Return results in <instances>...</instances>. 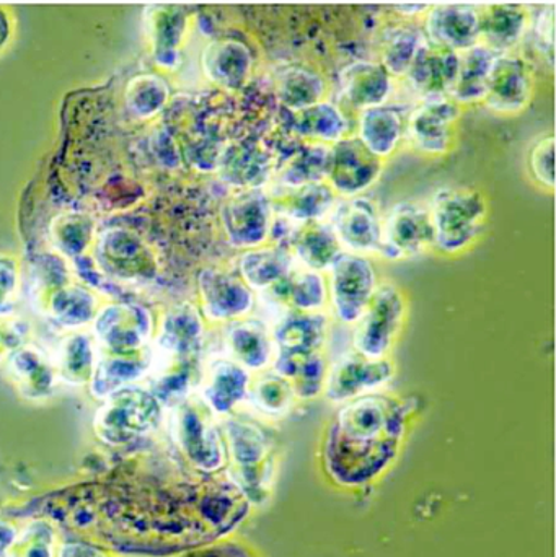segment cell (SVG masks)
Instances as JSON below:
<instances>
[{
    "label": "cell",
    "mask_w": 556,
    "mask_h": 557,
    "mask_svg": "<svg viewBox=\"0 0 556 557\" xmlns=\"http://www.w3.org/2000/svg\"><path fill=\"white\" fill-rule=\"evenodd\" d=\"M408 403L385 393H366L343 403L323 444L326 474L339 486L359 487L381 476L400 451Z\"/></svg>",
    "instance_id": "cell-1"
},
{
    "label": "cell",
    "mask_w": 556,
    "mask_h": 557,
    "mask_svg": "<svg viewBox=\"0 0 556 557\" xmlns=\"http://www.w3.org/2000/svg\"><path fill=\"white\" fill-rule=\"evenodd\" d=\"M205 323L198 308L182 304L166 311L159 334L150 346L147 388L170 409L199 388L202 379Z\"/></svg>",
    "instance_id": "cell-2"
},
{
    "label": "cell",
    "mask_w": 556,
    "mask_h": 557,
    "mask_svg": "<svg viewBox=\"0 0 556 557\" xmlns=\"http://www.w3.org/2000/svg\"><path fill=\"white\" fill-rule=\"evenodd\" d=\"M222 434L228 480L244 493L250 506H263L276 478V438L261 422L235 414L225 419Z\"/></svg>",
    "instance_id": "cell-3"
},
{
    "label": "cell",
    "mask_w": 556,
    "mask_h": 557,
    "mask_svg": "<svg viewBox=\"0 0 556 557\" xmlns=\"http://www.w3.org/2000/svg\"><path fill=\"white\" fill-rule=\"evenodd\" d=\"M173 447L186 467L199 474H219L227 467L224 434L201 398L189 396L165 411Z\"/></svg>",
    "instance_id": "cell-4"
},
{
    "label": "cell",
    "mask_w": 556,
    "mask_h": 557,
    "mask_svg": "<svg viewBox=\"0 0 556 557\" xmlns=\"http://www.w3.org/2000/svg\"><path fill=\"white\" fill-rule=\"evenodd\" d=\"M165 422V408L149 388L124 386L103 399L95 412L94 432L111 448L127 447L157 431Z\"/></svg>",
    "instance_id": "cell-5"
},
{
    "label": "cell",
    "mask_w": 556,
    "mask_h": 557,
    "mask_svg": "<svg viewBox=\"0 0 556 557\" xmlns=\"http://www.w3.org/2000/svg\"><path fill=\"white\" fill-rule=\"evenodd\" d=\"M428 212L433 225V247L444 255H457L482 235L489 208L477 189L446 186L434 193Z\"/></svg>",
    "instance_id": "cell-6"
},
{
    "label": "cell",
    "mask_w": 556,
    "mask_h": 557,
    "mask_svg": "<svg viewBox=\"0 0 556 557\" xmlns=\"http://www.w3.org/2000/svg\"><path fill=\"white\" fill-rule=\"evenodd\" d=\"M326 334L329 320L325 314L287 310L271 333L273 372L291 382L309 360L322 354Z\"/></svg>",
    "instance_id": "cell-7"
},
{
    "label": "cell",
    "mask_w": 556,
    "mask_h": 557,
    "mask_svg": "<svg viewBox=\"0 0 556 557\" xmlns=\"http://www.w3.org/2000/svg\"><path fill=\"white\" fill-rule=\"evenodd\" d=\"M404 294L391 282L379 284L353 334L355 352L368 359H385L404 324Z\"/></svg>",
    "instance_id": "cell-8"
},
{
    "label": "cell",
    "mask_w": 556,
    "mask_h": 557,
    "mask_svg": "<svg viewBox=\"0 0 556 557\" xmlns=\"http://www.w3.org/2000/svg\"><path fill=\"white\" fill-rule=\"evenodd\" d=\"M152 331V317L140 305H110L94 318L95 343L107 356L134 357L149 352Z\"/></svg>",
    "instance_id": "cell-9"
},
{
    "label": "cell",
    "mask_w": 556,
    "mask_h": 557,
    "mask_svg": "<svg viewBox=\"0 0 556 557\" xmlns=\"http://www.w3.org/2000/svg\"><path fill=\"white\" fill-rule=\"evenodd\" d=\"M329 273L330 300L336 320L345 324L358 323L379 285L374 264L362 255L342 251Z\"/></svg>",
    "instance_id": "cell-10"
},
{
    "label": "cell",
    "mask_w": 556,
    "mask_h": 557,
    "mask_svg": "<svg viewBox=\"0 0 556 557\" xmlns=\"http://www.w3.org/2000/svg\"><path fill=\"white\" fill-rule=\"evenodd\" d=\"M228 244L238 250L263 247L273 227V206L263 189H244L222 208Z\"/></svg>",
    "instance_id": "cell-11"
},
{
    "label": "cell",
    "mask_w": 556,
    "mask_h": 557,
    "mask_svg": "<svg viewBox=\"0 0 556 557\" xmlns=\"http://www.w3.org/2000/svg\"><path fill=\"white\" fill-rule=\"evenodd\" d=\"M384 163L358 137H343L330 147L326 183L336 196L358 198L381 178Z\"/></svg>",
    "instance_id": "cell-12"
},
{
    "label": "cell",
    "mask_w": 556,
    "mask_h": 557,
    "mask_svg": "<svg viewBox=\"0 0 556 557\" xmlns=\"http://www.w3.org/2000/svg\"><path fill=\"white\" fill-rule=\"evenodd\" d=\"M434 234L430 212L417 202L401 201L382 221L381 257L397 261L433 247Z\"/></svg>",
    "instance_id": "cell-13"
},
{
    "label": "cell",
    "mask_w": 556,
    "mask_h": 557,
    "mask_svg": "<svg viewBox=\"0 0 556 557\" xmlns=\"http://www.w3.org/2000/svg\"><path fill=\"white\" fill-rule=\"evenodd\" d=\"M394 375V363L387 357L368 359L361 354L351 352L329 367L323 392L329 401L346 403L366 393H374L391 382Z\"/></svg>",
    "instance_id": "cell-14"
},
{
    "label": "cell",
    "mask_w": 556,
    "mask_h": 557,
    "mask_svg": "<svg viewBox=\"0 0 556 557\" xmlns=\"http://www.w3.org/2000/svg\"><path fill=\"white\" fill-rule=\"evenodd\" d=\"M460 107L450 98H430L418 104L407 123L405 133L415 149L427 156H446L454 144Z\"/></svg>",
    "instance_id": "cell-15"
},
{
    "label": "cell",
    "mask_w": 556,
    "mask_h": 557,
    "mask_svg": "<svg viewBox=\"0 0 556 557\" xmlns=\"http://www.w3.org/2000/svg\"><path fill=\"white\" fill-rule=\"evenodd\" d=\"M332 212L330 227L343 251L362 257L369 253L381 255L382 219L375 202L358 196L336 202Z\"/></svg>",
    "instance_id": "cell-16"
},
{
    "label": "cell",
    "mask_w": 556,
    "mask_h": 557,
    "mask_svg": "<svg viewBox=\"0 0 556 557\" xmlns=\"http://www.w3.org/2000/svg\"><path fill=\"white\" fill-rule=\"evenodd\" d=\"M532 95L534 74L529 62L512 52L496 55L483 100L486 107L495 113L511 116L529 107Z\"/></svg>",
    "instance_id": "cell-17"
},
{
    "label": "cell",
    "mask_w": 556,
    "mask_h": 557,
    "mask_svg": "<svg viewBox=\"0 0 556 557\" xmlns=\"http://www.w3.org/2000/svg\"><path fill=\"white\" fill-rule=\"evenodd\" d=\"M201 310L211 321H237L255 307V292L235 274L206 268L198 276Z\"/></svg>",
    "instance_id": "cell-18"
},
{
    "label": "cell",
    "mask_w": 556,
    "mask_h": 557,
    "mask_svg": "<svg viewBox=\"0 0 556 557\" xmlns=\"http://www.w3.org/2000/svg\"><path fill=\"white\" fill-rule=\"evenodd\" d=\"M424 36L427 41L456 52L480 45L479 7L470 3H440L430 7Z\"/></svg>",
    "instance_id": "cell-19"
},
{
    "label": "cell",
    "mask_w": 556,
    "mask_h": 557,
    "mask_svg": "<svg viewBox=\"0 0 556 557\" xmlns=\"http://www.w3.org/2000/svg\"><path fill=\"white\" fill-rule=\"evenodd\" d=\"M7 373L22 398L42 401L58 388L54 360L41 347L23 344L7 357Z\"/></svg>",
    "instance_id": "cell-20"
},
{
    "label": "cell",
    "mask_w": 556,
    "mask_h": 557,
    "mask_svg": "<svg viewBox=\"0 0 556 557\" xmlns=\"http://www.w3.org/2000/svg\"><path fill=\"white\" fill-rule=\"evenodd\" d=\"M251 375L232 359H215L202 372L201 401L214 416H231L248 398Z\"/></svg>",
    "instance_id": "cell-21"
},
{
    "label": "cell",
    "mask_w": 556,
    "mask_h": 557,
    "mask_svg": "<svg viewBox=\"0 0 556 557\" xmlns=\"http://www.w3.org/2000/svg\"><path fill=\"white\" fill-rule=\"evenodd\" d=\"M457 69L459 52L424 41L405 75L411 88L424 100L449 98Z\"/></svg>",
    "instance_id": "cell-22"
},
{
    "label": "cell",
    "mask_w": 556,
    "mask_h": 557,
    "mask_svg": "<svg viewBox=\"0 0 556 557\" xmlns=\"http://www.w3.org/2000/svg\"><path fill=\"white\" fill-rule=\"evenodd\" d=\"M202 71L218 87L242 90L254 71V52L240 39H215L202 51Z\"/></svg>",
    "instance_id": "cell-23"
},
{
    "label": "cell",
    "mask_w": 556,
    "mask_h": 557,
    "mask_svg": "<svg viewBox=\"0 0 556 557\" xmlns=\"http://www.w3.org/2000/svg\"><path fill=\"white\" fill-rule=\"evenodd\" d=\"M98 263L103 268L104 276L110 274L123 281H149L157 273L152 255L126 232H111L101 240Z\"/></svg>",
    "instance_id": "cell-24"
},
{
    "label": "cell",
    "mask_w": 556,
    "mask_h": 557,
    "mask_svg": "<svg viewBox=\"0 0 556 557\" xmlns=\"http://www.w3.org/2000/svg\"><path fill=\"white\" fill-rule=\"evenodd\" d=\"M218 169L227 185L242 189H263L271 175V157L257 143L240 140L224 147Z\"/></svg>",
    "instance_id": "cell-25"
},
{
    "label": "cell",
    "mask_w": 556,
    "mask_h": 557,
    "mask_svg": "<svg viewBox=\"0 0 556 557\" xmlns=\"http://www.w3.org/2000/svg\"><path fill=\"white\" fill-rule=\"evenodd\" d=\"M479 15L480 42L496 55L511 52L528 29V10L518 3H490Z\"/></svg>",
    "instance_id": "cell-26"
},
{
    "label": "cell",
    "mask_w": 556,
    "mask_h": 557,
    "mask_svg": "<svg viewBox=\"0 0 556 557\" xmlns=\"http://www.w3.org/2000/svg\"><path fill=\"white\" fill-rule=\"evenodd\" d=\"M339 85L348 103L356 110L385 104L392 94V75L381 62L358 61L346 65L339 74Z\"/></svg>",
    "instance_id": "cell-27"
},
{
    "label": "cell",
    "mask_w": 556,
    "mask_h": 557,
    "mask_svg": "<svg viewBox=\"0 0 556 557\" xmlns=\"http://www.w3.org/2000/svg\"><path fill=\"white\" fill-rule=\"evenodd\" d=\"M231 359L248 372H260L273 362L274 346L267 324L254 318L232 321L225 334Z\"/></svg>",
    "instance_id": "cell-28"
},
{
    "label": "cell",
    "mask_w": 556,
    "mask_h": 557,
    "mask_svg": "<svg viewBox=\"0 0 556 557\" xmlns=\"http://www.w3.org/2000/svg\"><path fill=\"white\" fill-rule=\"evenodd\" d=\"M289 248L294 258L309 271H329L343 248L332 227L323 222H307L291 231Z\"/></svg>",
    "instance_id": "cell-29"
},
{
    "label": "cell",
    "mask_w": 556,
    "mask_h": 557,
    "mask_svg": "<svg viewBox=\"0 0 556 557\" xmlns=\"http://www.w3.org/2000/svg\"><path fill=\"white\" fill-rule=\"evenodd\" d=\"M271 206L286 221L296 225L322 222L336 206V193L326 182L287 188L284 195L271 199Z\"/></svg>",
    "instance_id": "cell-30"
},
{
    "label": "cell",
    "mask_w": 556,
    "mask_h": 557,
    "mask_svg": "<svg viewBox=\"0 0 556 557\" xmlns=\"http://www.w3.org/2000/svg\"><path fill=\"white\" fill-rule=\"evenodd\" d=\"M294 257L286 245L254 248L238 260L240 278L251 290H270L293 271Z\"/></svg>",
    "instance_id": "cell-31"
},
{
    "label": "cell",
    "mask_w": 556,
    "mask_h": 557,
    "mask_svg": "<svg viewBox=\"0 0 556 557\" xmlns=\"http://www.w3.org/2000/svg\"><path fill=\"white\" fill-rule=\"evenodd\" d=\"M404 134L405 121L397 108L381 104L361 111L356 137L379 159L391 157Z\"/></svg>",
    "instance_id": "cell-32"
},
{
    "label": "cell",
    "mask_w": 556,
    "mask_h": 557,
    "mask_svg": "<svg viewBox=\"0 0 556 557\" xmlns=\"http://www.w3.org/2000/svg\"><path fill=\"white\" fill-rule=\"evenodd\" d=\"M495 58V52L490 51L482 42L459 52V69L449 94L454 103L460 107V104H472L485 100L490 72Z\"/></svg>",
    "instance_id": "cell-33"
},
{
    "label": "cell",
    "mask_w": 556,
    "mask_h": 557,
    "mask_svg": "<svg viewBox=\"0 0 556 557\" xmlns=\"http://www.w3.org/2000/svg\"><path fill=\"white\" fill-rule=\"evenodd\" d=\"M52 360L59 382L71 386L88 385L98 362L97 343L90 334H69L59 344Z\"/></svg>",
    "instance_id": "cell-34"
},
{
    "label": "cell",
    "mask_w": 556,
    "mask_h": 557,
    "mask_svg": "<svg viewBox=\"0 0 556 557\" xmlns=\"http://www.w3.org/2000/svg\"><path fill=\"white\" fill-rule=\"evenodd\" d=\"M274 91L283 108L297 113L323 101L326 84L322 75L309 65L289 64L277 72Z\"/></svg>",
    "instance_id": "cell-35"
},
{
    "label": "cell",
    "mask_w": 556,
    "mask_h": 557,
    "mask_svg": "<svg viewBox=\"0 0 556 557\" xmlns=\"http://www.w3.org/2000/svg\"><path fill=\"white\" fill-rule=\"evenodd\" d=\"M149 367L150 350L143 356L134 357L98 356L94 376L88 383L90 393L103 401L118 389L136 385L139 380L146 379Z\"/></svg>",
    "instance_id": "cell-36"
},
{
    "label": "cell",
    "mask_w": 556,
    "mask_h": 557,
    "mask_svg": "<svg viewBox=\"0 0 556 557\" xmlns=\"http://www.w3.org/2000/svg\"><path fill=\"white\" fill-rule=\"evenodd\" d=\"M291 114L294 133L304 139L313 140V144H335L346 137L348 121L342 110L330 101H320Z\"/></svg>",
    "instance_id": "cell-37"
},
{
    "label": "cell",
    "mask_w": 556,
    "mask_h": 557,
    "mask_svg": "<svg viewBox=\"0 0 556 557\" xmlns=\"http://www.w3.org/2000/svg\"><path fill=\"white\" fill-rule=\"evenodd\" d=\"M280 304L286 305L287 310L313 313L326 304L325 278L316 271H291L280 284L270 288Z\"/></svg>",
    "instance_id": "cell-38"
},
{
    "label": "cell",
    "mask_w": 556,
    "mask_h": 557,
    "mask_svg": "<svg viewBox=\"0 0 556 557\" xmlns=\"http://www.w3.org/2000/svg\"><path fill=\"white\" fill-rule=\"evenodd\" d=\"M46 311L52 321L64 327L84 326L97 317L94 295L87 288L69 282L51 290Z\"/></svg>",
    "instance_id": "cell-39"
},
{
    "label": "cell",
    "mask_w": 556,
    "mask_h": 557,
    "mask_svg": "<svg viewBox=\"0 0 556 557\" xmlns=\"http://www.w3.org/2000/svg\"><path fill=\"white\" fill-rule=\"evenodd\" d=\"M427 41V36L413 25H400L388 29L382 39L381 64L395 77L407 74L418 49Z\"/></svg>",
    "instance_id": "cell-40"
},
{
    "label": "cell",
    "mask_w": 556,
    "mask_h": 557,
    "mask_svg": "<svg viewBox=\"0 0 556 557\" xmlns=\"http://www.w3.org/2000/svg\"><path fill=\"white\" fill-rule=\"evenodd\" d=\"M330 147L325 144H310L294 153L293 159L281 170V183L286 188L325 182L329 173Z\"/></svg>",
    "instance_id": "cell-41"
},
{
    "label": "cell",
    "mask_w": 556,
    "mask_h": 557,
    "mask_svg": "<svg viewBox=\"0 0 556 557\" xmlns=\"http://www.w3.org/2000/svg\"><path fill=\"white\" fill-rule=\"evenodd\" d=\"M247 399L257 411L270 418H280L293 408L296 393L289 380L276 372H267L251 383Z\"/></svg>",
    "instance_id": "cell-42"
},
{
    "label": "cell",
    "mask_w": 556,
    "mask_h": 557,
    "mask_svg": "<svg viewBox=\"0 0 556 557\" xmlns=\"http://www.w3.org/2000/svg\"><path fill=\"white\" fill-rule=\"evenodd\" d=\"M59 540L54 523L46 519H33L18 529L7 557H58Z\"/></svg>",
    "instance_id": "cell-43"
},
{
    "label": "cell",
    "mask_w": 556,
    "mask_h": 557,
    "mask_svg": "<svg viewBox=\"0 0 556 557\" xmlns=\"http://www.w3.org/2000/svg\"><path fill=\"white\" fill-rule=\"evenodd\" d=\"M153 41H156L157 59L163 65H173L178 58V46L186 29V15L176 7L160 9L153 15Z\"/></svg>",
    "instance_id": "cell-44"
},
{
    "label": "cell",
    "mask_w": 556,
    "mask_h": 557,
    "mask_svg": "<svg viewBox=\"0 0 556 557\" xmlns=\"http://www.w3.org/2000/svg\"><path fill=\"white\" fill-rule=\"evenodd\" d=\"M529 170L532 178L542 186V188L554 191L555 189V136L541 137L532 146L529 153Z\"/></svg>",
    "instance_id": "cell-45"
},
{
    "label": "cell",
    "mask_w": 556,
    "mask_h": 557,
    "mask_svg": "<svg viewBox=\"0 0 556 557\" xmlns=\"http://www.w3.org/2000/svg\"><path fill=\"white\" fill-rule=\"evenodd\" d=\"M147 111L156 113L165 104L166 87L160 78L149 75V77L137 78L129 87V107L139 114H146Z\"/></svg>",
    "instance_id": "cell-46"
},
{
    "label": "cell",
    "mask_w": 556,
    "mask_h": 557,
    "mask_svg": "<svg viewBox=\"0 0 556 557\" xmlns=\"http://www.w3.org/2000/svg\"><path fill=\"white\" fill-rule=\"evenodd\" d=\"M535 46L551 67L555 62V7L554 3L545 7L532 26Z\"/></svg>",
    "instance_id": "cell-47"
},
{
    "label": "cell",
    "mask_w": 556,
    "mask_h": 557,
    "mask_svg": "<svg viewBox=\"0 0 556 557\" xmlns=\"http://www.w3.org/2000/svg\"><path fill=\"white\" fill-rule=\"evenodd\" d=\"M18 273L10 258L0 257V318L10 314L15 305Z\"/></svg>",
    "instance_id": "cell-48"
},
{
    "label": "cell",
    "mask_w": 556,
    "mask_h": 557,
    "mask_svg": "<svg viewBox=\"0 0 556 557\" xmlns=\"http://www.w3.org/2000/svg\"><path fill=\"white\" fill-rule=\"evenodd\" d=\"M28 326L16 318H0V360H5L13 350L23 346Z\"/></svg>",
    "instance_id": "cell-49"
},
{
    "label": "cell",
    "mask_w": 556,
    "mask_h": 557,
    "mask_svg": "<svg viewBox=\"0 0 556 557\" xmlns=\"http://www.w3.org/2000/svg\"><path fill=\"white\" fill-rule=\"evenodd\" d=\"M180 557H255L240 543L222 542L199 546L198 549H189Z\"/></svg>",
    "instance_id": "cell-50"
},
{
    "label": "cell",
    "mask_w": 556,
    "mask_h": 557,
    "mask_svg": "<svg viewBox=\"0 0 556 557\" xmlns=\"http://www.w3.org/2000/svg\"><path fill=\"white\" fill-rule=\"evenodd\" d=\"M58 557H111L104 549L87 542H64L59 546Z\"/></svg>",
    "instance_id": "cell-51"
},
{
    "label": "cell",
    "mask_w": 556,
    "mask_h": 557,
    "mask_svg": "<svg viewBox=\"0 0 556 557\" xmlns=\"http://www.w3.org/2000/svg\"><path fill=\"white\" fill-rule=\"evenodd\" d=\"M16 533H18V527L0 516V557H7Z\"/></svg>",
    "instance_id": "cell-52"
},
{
    "label": "cell",
    "mask_w": 556,
    "mask_h": 557,
    "mask_svg": "<svg viewBox=\"0 0 556 557\" xmlns=\"http://www.w3.org/2000/svg\"><path fill=\"white\" fill-rule=\"evenodd\" d=\"M394 7L398 13H405V15H417V13L430 10V3H397Z\"/></svg>",
    "instance_id": "cell-53"
},
{
    "label": "cell",
    "mask_w": 556,
    "mask_h": 557,
    "mask_svg": "<svg viewBox=\"0 0 556 557\" xmlns=\"http://www.w3.org/2000/svg\"><path fill=\"white\" fill-rule=\"evenodd\" d=\"M7 38H9V22L0 10V48L5 45Z\"/></svg>",
    "instance_id": "cell-54"
}]
</instances>
